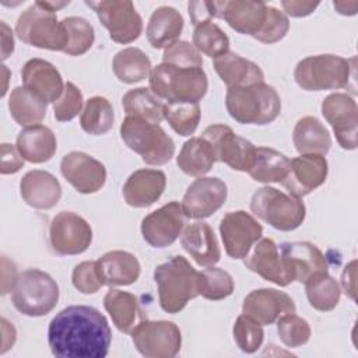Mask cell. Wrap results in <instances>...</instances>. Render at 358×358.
Returning a JSON list of instances; mask_svg holds the SVG:
<instances>
[{
	"mask_svg": "<svg viewBox=\"0 0 358 358\" xmlns=\"http://www.w3.org/2000/svg\"><path fill=\"white\" fill-rule=\"evenodd\" d=\"M112 330L108 319L95 308L71 305L50 320L48 343L59 358H105L109 352Z\"/></svg>",
	"mask_w": 358,
	"mask_h": 358,
	"instance_id": "6da1fadb",
	"label": "cell"
},
{
	"mask_svg": "<svg viewBox=\"0 0 358 358\" xmlns=\"http://www.w3.org/2000/svg\"><path fill=\"white\" fill-rule=\"evenodd\" d=\"M159 306L166 313H179L199 296V271L183 256H172L154 270Z\"/></svg>",
	"mask_w": 358,
	"mask_h": 358,
	"instance_id": "7a4b0ae2",
	"label": "cell"
},
{
	"mask_svg": "<svg viewBox=\"0 0 358 358\" xmlns=\"http://www.w3.org/2000/svg\"><path fill=\"white\" fill-rule=\"evenodd\" d=\"M229 116L242 124H268L281 112L278 92L266 83L246 87H229L225 95Z\"/></svg>",
	"mask_w": 358,
	"mask_h": 358,
	"instance_id": "3957f363",
	"label": "cell"
},
{
	"mask_svg": "<svg viewBox=\"0 0 358 358\" xmlns=\"http://www.w3.org/2000/svg\"><path fill=\"white\" fill-rule=\"evenodd\" d=\"M355 57L315 55L299 60L294 69L295 83L305 91L348 88L355 77Z\"/></svg>",
	"mask_w": 358,
	"mask_h": 358,
	"instance_id": "277c9868",
	"label": "cell"
},
{
	"mask_svg": "<svg viewBox=\"0 0 358 358\" xmlns=\"http://www.w3.org/2000/svg\"><path fill=\"white\" fill-rule=\"evenodd\" d=\"M150 90L168 103H199L208 90L207 74L203 67L180 69L166 63L151 69Z\"/></svg>",
	"mask_w": 358,
	"mask_h": 358,
	"instance_id": "5b68a950",
	"label": "cell"
},
{
	"mask_svg": "<svg viewBox=\"0 0 358 358\" xmlns=\"http://www.w3.org/2000/svg\"><path fill=\"white\" fill-rule=\"evenodd\" d=\"M59 295V285L50 274L38 268H28L18 274L11 289V302L20 313L41 317L56 308Z\"/></svg>",
	"mask_w": 358,
	"mask_h": 358,
	"instance_id": "8992f818",
	"label": "cell"
},
{
	"mask_svg": "<svg viewBox=\"0 0 358 358\" xmlns=\"http://www.w3.org/2000/svg\"><path fill=\"white\" fill-rule=\"evenodd\" d=\"M120 137L148 165H165L175 154V143L165 130L159 124L138 117H124L120 124Z\"/></svg>",
	"mask_w": 358,
	"mask_h": 358,
	"instance_id": "52a82bcc",
	"label": "cell"
},
{
	"mask_svg": "<svg viewBox=\"0 0 358 358\" xmlns=\"http://www.w3.org/2000/svg\"><path fill=\"white\" fill-rule=\"evenodd\" d=\"M15 35L25 45L63 52L69 43V36L56 13L45 8L39 1L31 4L21 13L15 22Z\"/></svg>",
	"mask_w": 358,
	"mask_h": 358,
	"instance_id": "ba28073f",
	"label": "cell"
},
{
	"mask_svg": "<svg viewBox=\"0 0 358 358\" xmlns=\"http://www.w3.org/2000/svg\"><path fill=\"white\" fill-rule=\"evenodd\" d=\"M252 213L277 231H294L302 225L306 207L301 197L287 194L275 187L263 186L250 199Z\"/></svg>",
	"mask_w": 358,
	"mask_h": 358,
	"instance_id": "9c48e42d",
	"label": "cell"
},
{
	"mask_svg": "<svg viewBox=\"0 0 358 358\" xmlns=\"http://www.w3.org/2000/svg\"><path fill=\"white\" fill-rule=\"evenodd\" d=\"M130 334L136 350L145 358H173L182 347L180 329L169 320H141Z\"/></svg>",
	"mask_w": 358,
	"mask_h": 358,
	"instance_id": "30bf717a",
	"label": "cell"
},
{
	"mask_svg": "<svg viewBox=\"0 0 358 358\" xmlns=\"http://www.w3.org/2000/svg\"><path fill=\"white\" fill-rule=\"evenodd\" d=\"M85 4L95 11L101 24L108 29L112 41L126 45L140 36L143 31V20L131 1L101 0L85 1Z\"/></svg>",
	"mask_w": 358,
	"mask_h": 358,
	"instance_id": "8fae6325",
	"label": "cell"
},
{
	"mask_svg": "<svg viewBox=\"0 0 358 358\" xmlns=\"http://www.w3.org/2000/svg\"><path fill=\"white\" fill-rule=\"evenodd\" d=\"M49 242L60 256L81 255L92 242L91 225L73 211H60L50 221Z\"/></svg>",
	"mask_w": 358,
	"mask_h": 358,
	"instance_id": "7c38bea8",
	"label": "cell"
},
{
	"mask_svg": "<svg viewBox=\"0 0 358 358\" xmlns=\"http://www.w3.org/2000/svg\"><path fill=\"white\" fill-rule=\"evenodd\" d=\"M201 137L211 144L217 161L227 164L234 171H249L256 147L249 140L238 136L229 126H208L204 129Z\"/></svg>",
	"mask_w": 358,
	"mask_h": 358,
	"instance_id": "4fadbf2b",
	"label": "cell"
},
{
	"mask_svg": "<svg viewBox=\"0 0 358 358\" xmlns=\"http://www.w3.org/2000/svg\"><path fill=\"white\" fill-rule=\"evenodd\" d=\"M320 109L341 148L355 150L358 145V106L355 99L345 92H333L323 99Z\"/></svg>",
	"mask_w": 358,
	"mask_h": 358,
	"instance_id": "5bb4252c",
	"label": "cell"
},
{
	"mask_svg": "<svg viewBox=\"0 0 358 358\" xmlns=\"http://www.w3.org/2000/svg\"><path fill=\"white\" fill-rule=\"evenodd\" d=\"M220 235L225 253L231 259H243L262 238V224L243 210L228 211L220 222Z\"/></svg>",
	"mask_w": 358,
	"mask_h": 358,
	"instance_id": "9a60e30c",
	"label": "cell"
},
{
	"mask_svg": "<svg viewBox=\"0 0 358 358\" xmlns=\"http://www.w3.org/2000/svg\"><path fill=\"white\" fill-rule=\"evenodd\" d=\"M243 264L262 278L280 287L295 281L291 264L280 255L278 246L270 238H260L243 257Z\"/></svg>",
	"mask_w": 358,
	"mask_h": 358,
	"instance_id": "2e32d148",
	"label": "cell"
},
{
	"mask_svg": "<svg viewBox=\"0 0 358 358\" xmlns=\"http://www.w3.org/2000/svg\"><path fill=\"white\" fill-rule=\"evenodd\" d=\"M228 189L220 178L200 176L186 189L182 199V211L185 217L204 220L218 211L227 201Z\"/></svg>",
	"mask_w": 358,
	"mask_h": 358,
	"instance_id": "e0dca14e",
	"label": "cell"
},
{
	"mask_svg": "<svg viewBox=\"0 0 358 358\" xmlns=\"http://www.w3.org/2000/svg\"><path fill=\"white\" fill-rule=\"evenodd\" d=\"M185 227V214L178 201H171L145 215L141 221L143 239L152 248L172 245Z\"/></svg>",
	"mask_w": 358,
	"mask_h": 358,
	"instance_id": "ac0fdd59",
	"label": "cell"
},
{
	"mask_svg": "<svg viewBox=\"0 0 358 358\" xmlns=\"http://www.w3.org/2000/svg\"><path fill=\"white\" fill-rule=\"evenodd\" d=\"M63 178L81 194H92L106 182L105 165L83 151H71L60 161Z\"/></svg>",
	"mask_w": 358,
	"mask_h": 358,
	"instance_id": "d6986e66",
	"label": "cell"
},
{
	"mask_svg": "<svg viewBox=\"0 0 358 358\" xmlns=\"http://www.w3.org/2000/svg\"><path fill=\"white\" fill-rule=\"evenodd\" d=\"M329 165L324 155L302 154L292 158L281 185L295 197H303L326 182Z\"/></svg>",
	"mask_w": 358,
	"mask_h": 358,
	"instance_id": "ffe728a7",
	"label": "cell"
},
{
	"mask_svg": "<svg viewBox=\"0 0 358 358\" xmlns=\"http://www.w3.org/2000/svg\"><path fill=\"white\" fill-rule=\"evenodd\" d=\"M292 298L275 288H259L250 291L242 303V313L255 319L262 326L275 323L281 316L295 313Z\"/></svg>",
	"mask_w": 358,
	"mask_h": 358,
	"instance_id": "44dd1931",
	"label": "cell"
},
{
	"mask_svg": "<svg viewBox=\"0 0 358 358\" xmlns=\"http://www.w3.org/2000/svg\"><path fill=\"white\" fill-rule=\"evenodd\" d=\"M21 80L22 87L48 103L57 101L64 90V83L59 70L43 59L28 60L21 70Z\"/></svg>",
	"mask_w": 358,
	"mask_h": 358,
	"instance_id": "7402d4cb",
	"label": "cell"
},
{
	"mask_svg": "<svg viewBox=\"0 0 358 358\" xmlns=\"http://www.w3.org/2000/svg\"><path fill=\"white\" fill-rule=\"evenodd\" d=\"M278 252L291 264L295 273V281L301 284H305L319 273H329L326 256L310 242H284L278 246Z\"/></svg>",
	"mask_w": 358,
	"mask_h": 358,
	"instance_id": "603a6c76",
	"label": "cell"
},
{
	"mask_svg": "<svg viewBox=\"0 0 358 358\" xmlns=\"http://www.w3.org/2000/svg\"><path fill=\"white\" fill-rule=\"evenodd\" d=\"M166 186V176L159 169H137L123 185L124 201L136 208L152 206L162 196Z\"/></svg>",
	"mask_w": 358,
	"mask_h": 358,
	"instance_id": "cb8c5ba5",
	"label": "cell"
},
{
	"mask_svg": "<svg viewBox=\"0 0 358 358\" xmlns=\"http://www.w3.org/2000/svg\"><path fill=\"white\" fill-rule=\"evenodd\" d=\"M20 194L29 207L50 210L62 197V186L50 172L34 169L21 178Z\"/></svg>",
	"mask_w": 358,
	"mask_h": 358,
	"instance_id": "d4e9b609",
	"label": "cell"
},
{
	"mask_svg": "<svg viewBox=\"0 0 358 358\" xmlns=\"http://www.w3.org/2000/svg\"><path fill=\"white\" fill-rule=\"evenodd\" d=\"M180 245L200 267H210L220 262L221 249L213 228L203 221L187 225L180 234Z\"/></svg>",
	"mask_w": 358,
	"mask_h": 358,
	"instance_id": "484cf974",
	"label": "cell"
},
{
	"mask_svg": "<svg viewBox=\"0 0 358 358\" xmlns=\"http://www.w3.org/2000/svg\"><path fill=\"white\" fill-rule=\"evenodd\" d=\"M96 271L103 285H131L138 280L141 266L133 253L110 250L96 260Z\"/></svg>",
	"mask_w": 358,
	"mask_h": 358,
	"instance_id": "4316f807",
	"label": "cell"
},
{
	"mask_svg": "<svg viewBox=\"0 0 358 358\" xmlns=\"http://www.w3.org/2000/svg\"><path fill=\"white\" fill-rule=\"evenodd\" d=\"M267 14V4L263 1L232 0L222 1L221 20L236 32L255 36L263 27Z\"/></svg>",
	"mask_w": 358,
	"mask_h": 358,
	"instance_id": "83f0119b",
	"label": "cell"
},
{
	"mask_svg": "<svg viewBox=\"0 0 358 358\" xmlns=\"http://www.w3.org/2000/svg\"><path fill=\"white\" fill-rule=\"evenodd\" d=\"M214 70L221 81L229 87H246L264 83L262 69L252 60L239 56L235 52H227L214 59Z\"/></svg>",
	"mask_w": 358,
	"mask_h": 358,
	"instance_id": "f1b7e54d",
	"label": "cell"
},
{
	"mask_svg": "<svg viewBox=\"0 0 358 358\" xmlns=\"http://www.w3.org/2000/svg\"><path fill=\"white\" fill-rule=\"evenodd\" d=\"M15 147L24 161L43 164L55 155L57 141L55 133L48 126L39 123L24 127L17 136Z\"/></svg>",
	"mask_w": 358,
	"mask_h": 358,
	"instance_id": "f546056e",
	"label": "cell"
},
{
	"mask_svg": "<svg viewBox=\"0 0 358 358\" xmlns=\"http://www.w3.org/2000/svg\"><path fill=\"white\" fill-rule=\"evenodd\" d=\"M183 25V17L176 8L161 6L152 11L148 20L147 39L154 49H165L179 41Z\"/></svg>",
	"mask_w": 358,
	"mask_h": 358,
	"instance_id": "4dcf8cb0",
	"label": "cell"
},
{
	"mask_svg": "<svg viewBox=\"0 0 358 358\" xmlns=\"http://www.w3.org/2000/svg\"><path fill=\"white\" fill-rule=\"evenodd\" d=\"M295 150L302 154L326 155L331 147V137L324 124L313 117L305 116L299 119L292 131Z\"/></svg>",
	"mask_w": 358,
	"mask_h": 358,
	"instance_id": "1f68e13d",
	"label": "cell"
},
{
	"mask_svg": "<svg viewBox=\"0 0 358 358\" xmlns=\"http://www.w3.org/2000/svg\"><path fill=\"white\" fill-rule=\"evenodd\" d=\"M217 162L211 144L204 137H192L180 148L176 157L179 169L189 176H204Z\"/></svg>",
	"mask_w": 358,
	"mask_h": 358,
	"instance_id": "d6a6232c",
	"label": "cell"
},
{
	"mask_svg": "<svg viewBox=\"0 0 358 358\" xmlns=\"http://www.w3.org/2000/svg\"><path fill=\"white\" fill-rule=\"evenodd\" d=\"M291 159L270 147H256L252 165L248 171L250 178L260 183H281L287 176Z\"/></svg>",
	"mask_w": 358,
	"mask_h": 358,
	"instance_id": "836d02e7",
	"label": "cell"
},
{
	"mask_svg": "<svg viewBox=\"0 0 358 358\" xmlns=\"http://www.w3.org/2000/svg\"><path fill=\"white\" fill-rule=\"evenodd\" d=\"M48 102L27 90L15 87L8 98V110L17 124L28 127L39 124L46 116Z\"/></svg>",
	"mask_w": 358,
	"mask_h": 358,
	"instance_id": "e575fe53",
	"label": "cell"
},
{
	"mask_svg": "<svg viewBox=\"0 0 358 358\" xmlns=\"http://www.w3.org/2000/svg\"><path fill=\"white\" fill-rule=\"evenodd\" d=\"M126 116L143 119L159 124L164 119L165 103L150 88L138 87L127 91L122 98Z\"/></svg>",
	"mask_w": 358,
	"mask_h": 358,
	"instance_id": "d590c367",
	"label": "cell"
},
{
	"mask_svg": "<svg viewBox=\"0 0 358 358\" xmlns=\"http://www.w3.org/2000/svg\"><path fill=\"white\" fill-rule=\"evenodd\" d=\"M103 308L119 331L130 333L137 324L140 308L136 295L112 288L103 296Z\"/></svg>",
	"mask_w": 358,
	"mask_h": 358,
	"instance_id": "8d00e7d4",
	"label": "cell"
},
{
	"mask_svg": "<svg viewBox=\"0 0 358 358\" xmlns=\"http://www.w3.org/2000/svg\"><path fill=\"white\" fill-rule=\"evenodd\" d=\"M150 57L138 48L129 46L119 50L112 60V70L116 78L124 84H136L150 77Z\"/></svg>",
	"mask_w": 358,
	"mask_h": 358,
	"instance_id": "74e56055",
	"label": "cell"
},
{
	"mask_svg": "<svg viewBox=\"0 0 358 358\" xmlns=\"http://www.w3.org/2000/svg\"><path fill=\"white\" fill-rule=\"evenodd\" d=\"M305 291L309 305L320 312L333 310L341 296L340 284L329 275V273H319L305 282Z\"/></svg>",
	"mask_w": 358,
	"mask_h": 358,
	"instance_id": "f35d334b",
	"label": "cell"
},
{
	"mask_svg": "<svg viewBox=\"0 0 358 358\" xmlns=\"http://www.w3.org/2000/svg\"><path fill=\"white\" fill-rule=\"evenodd\" d=\"M115 122V113L110 102L103 96H92L85 101L80 116L81 129L91 136L106 134Z\"/></svg>",
	"mask_w": 358,
	"mask_h": 358,
	"instance_id": "ab89813d",
	"label": "cell"
},
{
	"mask_svg": "<svg viewBox=\"0 0 358 358\" xmlns=\"http://www.w3.org/2000/svg\"><path fill=\"white\" fill-rule=\"evenodd\" d=\"M193 45L200 53L215 59L229 50V38L213 20H207L194 27Z\"/></svg>",
	"mask_w": 358,
	"mask_h": 358,
	"instance_id": "60d3db41",
	"label": "cell"
},
{
	"mask_svg": "<svg viewBox=\"0 0 358 358\" xmlns=\"http://www.w3.org/2000/svg\"><path fill=\"white\" fill-rule=\"evenodd\" d=\"M232 275L218 267L210 266L199 271V295L210 301H221L234 292Z\"/></svg>",
	"mask_w": 358,
	"mask_h": 358,
	"instance_id": "b9f144b4",
	"label": "cell"
},
{
	"mask_svg": "<svg viewBox=\"0 0 358 358\" xmlns=\"http://www.w3.org/2000/svg\"><path fill=\"white\" fill-rule=\"evenodd\" d=\"M200 117L201 110L199 103L178 102L165 105L164 119L179 136H192L200 123Z\"/></svg>",
	"mask_w": 358,
	"mask_h": 358,
	"instance_id": "7bdbcfd3",
	"label": "cell"
},
{
	"mask_svg": "<svg viewBox=\"0 0 358 358\" xmlns=\"http://www.w3.org/2000/svg\"><path fill=\"white\" fill-rule=\"evenodd\" d=\"M62 22L69 36V43L63 53L69 56H81L87 53L95 41L94 27L83 17H66Z\"/></svg>",
	"mask_w": 358,
	"mask_h": 358,
	"instance_id": "ee69618b",
	"label": "cell"
},
{
	"mask_svg": "<svg viewBox=\"0 0 358 358\" xmlns=\"http://www.w3.org/2000/svg\"><path fill=\"white\" fill-rule=\"evenodd\" d=\"M232 333L234 340L242 352L253 354L263 344L264 331L262 324L243 313L236 317Z\"/></svg>",
	"mask_w": 358,
	"mask_h": 358,
	"instance_id": "f6af8a7d",
	"label": "cell"
},
{
	"mask_svg": "<svg viewBox=\"0 0 358 358\" xmlns=\"http://www.w3.org/2000/svg\"><path fill=\"white\" fill-rule=\"evenodd\" d=\"M277 333L287 347L298 348L309 341L310 326L303 317L295 313H288L277 320Z\"/></svg>",
	"mask_w": 358,
	"mask_h": 358,
	"instance_id": "bcb514c9",
	"label": "cell"
},
{
	"mask_svg": "<svg viewBox=\"0 0 358 358\" xmlns=\"http://www.w3.org/2000/svg\"><path fill=\"white\" fill-rule=\"evenodd\" d=\"M162 63L180 67V69H196L203 67V56L196 46L187 41H176L171 46L164 49Z\"/></svg>",
	"mask_w": 358,
	"mask_h": 358,
	"instance_id": "7dc6e473",
	"label": "cell"
},
{
	"mask_svg": "<svg viewBox=\"0 0 358 358\" xmlns=\"http://www.w3.org/2000/svg\"><path fill=\"white\" fill-rule=\"evenodd\" d=\"M84 109V99L80 88L73 83L64 84L63 94L53 102V116L57 122H70Z\"/></svg>",
	"mask_w": 358,
	"mask_h": 358,
	"instance_id": "c3c4849f",
	"label": "cell"
},
{
	"mask_svg": "<svg viewBox=\"0 0 358 358\" xmlns=\"http://www.w3.org/2000/svg\"><path fill=\"white\" fill-rule=\"evenodd\" d=\"M289 29V21L288 17L284 14V11H280L275 7L267 6V14L266 21L262 27V29L253 36L262 43H275L281 41Z\"/></svg>",
	"mask_w": 358,
	"mask_h": 358,
	"instance_id": "681fc988",
	"label": "cell"
},
{
	"mask_svg": "<svg viewBox=\"0 0 358 358\" xmlns=\"http://www.w3.org/2000/svg\"><path fill=\"white\" fill-rule=\"evenodd\" d=\"M71 281L81 294H96L102 287V281L96 271V260H87L77 264L71 273Z\"/></svg>",
	"mask_w": 358,
	"mask_h": 358,
	"instance_id": "f907efd6",
	"label": "cell"
},
{
	"mask_svg": "<svg viewBox=\"0 0 358 358\" xmlns=\"http://www.w3.org/2000/svg\"><path fill=\"white\" fill-rule=\"evenodd\" d=\"M221 7H222V1H204V0L190 1L187 4V10H189L192 24L196 27L203 21L221 18Z\"/></svg>",
	"mask_w": 358,
	"mask_h": 358,
	"instance_id": "816d5d0a",
	"label": "cell"
},
{
	"mask_svg": "<svg viewBox=\"0 0 358 358\" xmlns=\"http://www.w3.org/2000/svg\"><path fill=\"white\" fill-rule=\"evenodd\" d=\"M24 166V158L18 152L17 147L8 143L1 144V173H15Z\"/></svg>",
	"mask_w": 358,
	"mask_h": 358,
	"instance_id": "f5cc1de1",
	"label": "cell"
},
{
	"mask_svg": "<svg viewBox=\"0 0 358 358\" xmlns=\"http://www.w3.org/2000/svg\"><path fill=\"white\" fill-rule=\"evenodd\" d=\"M317 1H302V0H282L281 7L285 15L291 17H306L317 8Z\"/></svg>",
	"mask_w": 358,
	"mask_h": 358,
	"instance_id": "db71d44e",
	"label": "cell"
},
{
	"mask_svg": "<svg viewBox=\"0 0 358 358\" xmlns=\"http://www.w3.org/2000/svg\"><path fill=\"white\" fill-rule=\"evenodd\" d=\"M355 267H357V260H351L341 273V287L345 295L352 301H355V295H357V282H355L357 268Z\"/></svg>",
	"mask_w": 358,
	"mask_h": 358,
	"instance_id": "11a10c76",
	"label": "cell"
},
{
	"mask_svg": "<svg viewBox=\"0 0 358 358\" xmlns=\"http://www.w3.org/2000/svg\"><path fill=\"white\" fill-rule=\"evenodd\" d=\"M1 294L4 295L13 289L18 278V273L14 263L10 262L6 256H3L1 259Z\"/></svg>",
	"mask_w": 358,
	"mask_h": 358,
	"instance_id": "9f6ffc18",
	"label": "cell"
},
{
	"mask_svg": "<svg viewBox=\"0 0 358 358\" xmlns=\"http://www.w3.org/2000/svg\"><path fill=\"white\" fill-rule=\"evenodd\" d=\"M0 25H1V59L6 60L14 52V38H13L11 29L4 21H1Z\"/></svg>",
	"mask_w": 358,
	"mask_h": 358,
	"instance_id": "6f0895ef",
	"label": "cell"
},
{
	"mask_svg": "<svg viewBox=\"0 0 358 358\" xmlns=\"http://www.w3.org/2000/svg\"><path fill=\"white\" fill-rule=\"evenodd\" d=\"M1 330H3V348H1V354H4L15 343V329L13 327L10 330V333H7L8 331V322L3 317L1 319Z\"/></svg>",
	"mask_w": 358,
	"mask_h": 358,
	"instance_id": "680465c9",
	"label": "cell"
},
{
	"mask_svg": "<svg viewBox=\"0 0 358 358\" xmlns=\"http://www.w3.org/2000/svg\"><path fill=\"white\" fill-rule=\"evenodd\" d=\"M333 7L341 15H354L358 10V1H333Z\"/></svg>",
	"mask_w": 358,
	"mask_h": 358,
	"instance_id": "91938a15",
	"label": "cell"
},
{
	"mask_svg": "<svg viewBox=\"0 0 358 358\" xmlns=\"http://www.w3.org/2000/svg\"><path fill=\"white\" fill-rule=\"evenodd\" d=\"M45 8H48V10H50V11H53V13H56L57 10H60V8H63L64 6H67L70 1H62V3H55V1H39Z\"/></svg>",
	"mask_w": 358,
	"mask_h": 358,
	"instance_id": "94428289",
	"label": "cell"
},
{
	"mask_svg": "<svg viewBox=\"0 0 358 358\" xmlns=\"http://www.w3.org/2000/svg\"><path fill=\"white\" fill-rule=\"evenodd\" d=\"M3 73H4V87H3V91H1V96H4L6 91H7V80H8V69H7V66H3Z\"/></svg>",
	"mask_w": 358,
	"mask_h": 358,
	"instance_id": "6125c7cd",
	"label": "cell"
}]
</instances>
